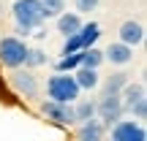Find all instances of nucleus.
Wrapping results in <instances>:
<instances>
[{
	"mask_svg": "<svg viewBox=\"0 0 147 141\" xmlns=\"http://www.w3.org/2000/svg\"><path fill=\"white\" fill-rule=\"evenodd\" d=\"M11 16H14V33L19 38L33 35L36 27L44 25V11H41V0H14L11 5Z\"/></svg>",
	"mask_w": 147,
	"mask_h": 141,
	"instance_id": "1",
	"label": "nucleus"
},
{
	"mask_svg": "<svg viewBox=\"0 0 147 141\" xmlns=\"http://www.w3.org/2000/svg\"><path fill=\"white\" fill-rule=\"evenodd\" d=\"M79 84L76 79H74L71 71H57L55 76L47 79V95L52 100H60V103H74V100L79 98Z\"/></svg>",
	"mask_w": 147,
	"mask_h": 141,
	"instance_id": "2",
	"label": "nucleus"
},
{
	"mask_svg": "<svg viewBox=\"0 0 147 141\" xmlns=\"http://www.w3.org/2000/svg\"><path fill=\"white\" fill-rule=\"evenodd\" d=\"M27 54V43L19 35H5L0 38V65L3 68H22Z\"/></svg>",
	"mask_w": 147,
	"mask_h": 141,
	"instance_id": "3",
	"label": "nucleus"
},
{
	"mask_svg": "<svg viewBox=\"0 0 147 141\" xmlns=\"http://www.w3.org/2000/svg\"><path fill=\"white\" fill-rule=\"evenodd\" d=\"M101 38V27L95 25V22H87V25H82L76 33H71V35H65V43L63 49H60V54H71V52H82V49L93 46L95 41Z\"/></svg>",
	"mask_w": 147,
	"mask_h": 141,
	"instance_id": "4",
	"label": "nucleus"
},
{
	"mask_svg": "<svg viewBox=\"0 0 147 141\" xmlns=\"http://www.w3.org/2000/svg\"><path fill=\"white\" fill-rule=\"evenodd\" d=\"M41 114L47 117L52 125H76V120H74V106L71 103H60V100H44L41 103Z\"/></svg>",
	"mask_w": 147,
	"mask_h": 141,
	"instance_id": "5",
	"label": "nucleus"
},
{
	"mask_svg": "<svg viewBox=\"0 0 147 141\" xmlns=\"http://www.w3.org/2000/svg\"><path fill=\"white\" fill-rule=\"evenodd\" d=\"M11 71H14L8 76L11 90H14L16 95H22V98H36L38 95V79L33 76L30 71H19V68H11Z\"/></svg>",
	"mask_w": 147,
	"mask_h": 141,
	"instance_id": "6",
	"label": "nucleus"
},
{
	"mask_svg": "<svg viewBox=\"0 0 147 141\" xmlns=\"http://www.w3.org/2000/svg\"><path fill=\"white\" fill-rule=\"evenodd\" d=\"M95 114L104 120V125H115L123 117V103H120V92L112 95H101V100L95 103Z\"/></svg>",
	"mask_w": 147,
	"mask_h": 141,
	"instance_id": "7",
	"label": "nucleus"
},
{
	"mask_svg": "<svg viewBox=\"0 0 147 141\" xmlns=\"http://www.w3.org/2000/svg\"><path fill=\"white\" fill-rule=\"evenodd\" d=\"M109 128H112V138L115 141H144L147 138L144 128L139 125L136 120H117L115 125H109Z\"/></svg>",
	"mask_w": 147,
	"mask_h": 141,
	"instance_id": "8",
	"label": "nucleus"
},
{
	"mask_svg": "<svg viewBox=\"0 0 147 141\" xmlns=\"http://www.w3.org/2000/svg\"><path fill=\"white\" fill-rule=\"evenodd\" d=\"M104 60H109L112 65H128L134 60V46H128V43H123V41H115V43H109V49L104 52Z\"/></svg>",
	"mask_w": 147,
	"mask_h": 141,
	"instance_id": "9",
	"label": "nucleus"
},
{
	"mask_svg": "<svg viewBox=\"0 0 147 141\" xmlns=\"http://www.w3.org/2000/svg\"><path fill=\"white\" fill-rule=\"evenodd\" d=\"M120 41L128 43V46H139V43L144 41V27H142V22H134V19L123 22V25H120Z\"/></svg>",
	"mask_w": 147,
	"mask_h": 141,
	"instance_id": "10",
	"label": "nucleus"
},
{
	"mask_svg": "<svg viewBox=\"0 0 147 141\" xmlns=\"http://www.w3.org/2000/svg\"><path fill=\"white\" fill-rule=\"evenodd\" d=\"M79 125V130H76V136L79 141H101V136H104V122L101 120H95V117H90V120H84V122H76Z\"/></svg>",
	"mask_w": 147,
	"mask_h": 141,
	"instance_id": "11",
	"label": "nucleus"
},
{
	"mask_svg": "<svg viewBox=\"0 0 147 141\" xmlns=\"http://www.w3.org/2000/svg\"><path fill=\"white\" fill-rule=\"evenodd\" d=\"M74 79H76L79 90H95L101 84L98 68H84V65H76V68H74Z\"/></svg>",
	"mask_w": 147,
	"mask_h": 141,
	"instance_id": "12",
	"label": "nucleus"
},
{
	"mask_svg": "<svg viewBox=\"0 0 147 141\" xmlns=\"http://www.w3.org/2000/svg\"><path fill=\"white\" fill-rule=\"evenodd\" d=\"M55 19H57V33H63V35H71L82 27V19H79L76 11H60Z\"/></svg>",
	"mask_w": 147,
	"mask_h": 141,
	"instance_id": "13",
	"label": "nucleus"
},
{
	"mask_svg": "<svg viewBox=\"0 0 147 141\" xmlns=\"http://www.w3.org/2000/svg\"><path fill=\"white\" fill-rule=\"evenodd\" d=\"M139 98H144V84L125 82V87L120 90V103H123V109H128V106H131L134 100H139Z\"/></svg>",
	"mask_w": 147,
	"mask_h": 141,
	"instance_id": "14",
	"label": "nucleus"
},
{
	"mask_svg": "<svg viewBox=\"0 0 147 141\" xmlns=\"http://www.w3.org/2000/svg\"><path fill=\"white\" fill-rule=\"evenodd\" d=\"M74 120L76 122H84V120H90V117H95V100H74Z\"/></svg>",
	"mask_w": 147,
	"mask_h": 141,
	"instance_id": "15",
	"label": "nucleus"
},
{
	"mask_svg": "<svg viewBox=\"0 0 147 141\" xmlns=\"http://www.w3.org/2000/svg\"><path fill=\"white\" fill-rule=\"evenodd\" d=\"M101 63H104V52L95 49V43L87 46V49H82V63L79 65H84V68H98Z\"/></svg>",
	"mask_w": 147,
	"mask_h": 141,
	"instance_id": "16",
	"label": "nucleus"
},
{
	"mask_svg": "<svg viewBox=\"0 0 147 141\" xmlns=\"http://www.w3.org/2000/svg\"><path fill=\"white\" fill-rule=\"evenodd\" d=\"M125 82H128V73H112V76L106 79V84H104V95L120 92V90L125 87Z\"/></svg>",
	"mask_w": 147,
	"mask_h": 141,
	"instance_id": "17",
	"label": "nucleus"
},
{
	"mask_svg": "<svg viewBox=\"0 0 147 141\" xmlns=\"http://www.w3.org/2000/svg\"><path fill=\"white\" fill-rule=\"evenodd\" d=\"M44 19H55L60 11H65V0H41Z\"/></svg>",
	"mask_w": 147,
	"mask_h": 141,
	"instance_id": "18",
	"label": "nucleus"
},
{
	"mask_svg": "<svg viewBox=\"0 0 147 141\" xmlns=\"http://www.w3.org/2000/svg\"><path fill=\"white\" fill-rule=\"evenodd\" d=\"M82 63V52H71V54H63L57 63V71H74L76 65Z\"/></svg>",
	"mask_w": 147,
	"mask_h": 141,
	"instance_id": "19",
	"label": "nucleus"
},
{
	"mask_svg": "<svg viewBox=\"0 0 147 141\" xmlns=\"http://www.w3.org/2000/svg\"><path fill=\"white\" fill-rule=\"evenodd\" d=\"M47 63V54L41 52V49H30L27 46V54H25V65L27 68H38V65Z\"/></svg>",
	"mask_w": 147,
	"mask_h": 141,
	"instance_id": "20",
	"label": "nucleus"
},
{
	"mask_svg": "<svg viewBox=\"0 0 147 141\" xmlns=\"http://www.w3.org/2000/svg\"><path fill=\"white\" fill-rule=\"evenodd\" d=\"M125 111H131V117H136V120H144V117H147V98L134 100V103L128 106Z\"/></svg>",
	"mask_w": 147,
	"mask_h": 141,
	"instance_id": "21",
	"label": "nucleus"
},
{
	"mask_svg": "<svg viewBox=\"0 0 147 141\" xmlns=\"http://www.w3.org/2000/svg\"><path fill=\"white\" fill-rule=\"evenodd\" d=\"M95 8H98V0H76V11H82V14H90Z\"/></svg>",
	"mask_w": 147,
	"mask_h": 141,
	"instance_id": "22",
	"label": "nucleus"
}]
</instances>
